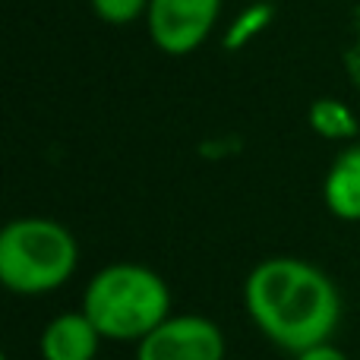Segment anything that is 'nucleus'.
Returning a JSON list of instances; mask_svg holds the SVG:
<instances>
[{"instance_id":"39448f33","label":"nucleus","mask_w":360,"mask_h":360,"mask_svg":"<svg viewBox=\"0 0 360 360\" xmlns=\"http://www.w3.org/2000/svg\"><path fill=\"white\" fill-rule=\"evenodd\" d=\"M228 342L209 316L177 313L136 345V360H224Z\"/></svg>"},{"instance_id":"1a4fd4ad","label":"nucleus","mask_w":360,"mask_h":360,"mask_svg":"<svg viewBox=\"0 0 360 360\" xmlns=\"http://www.w3.org/2000/svg\"><path fill=\"white\" fill-rule=\"evenodd\" d=\"M275 19V6L272 4H253L247 10H240L231 19L228 32H224V48L228 51H243L253 38H259L269 29V22Z\"/></svg>"},{"instance_id":"9d476101","label":"nucleus","mask_w":360,"mask_h":360,"mask_svg":"<svg viewBox=\"0 0 360 360\" xmlns=\"http://www.w3.org/2000/svg\"><path fill=\"white\" fill-rule=\"evenodd\" d=\"M89 6L108 25H130L149 13V0H89Z\"/></svg>"},{"instance_id":"0eeeda50","label":"nucleus","mask_w":360,"mask_h":360,"mask_svg":"<svg viewBox=\"0 0 360 360\" xmlns=\"http://www.w3.org/2000/svg\"><path fill=\"white\" fill-rule=\"evenodd\" d=\"M323 202L338 221H360V139L332 158L323 180Z\"/></svg>"},{"instance_id":"423d86ee","label":"nucleus","mask_w":360,"mask_h":360,"mask_svg":"<svg viewBox=\"0 0 360 360\" xmlns=\"http://www.w3.org/2000/svg\"><path fill=\"white\" fill-rule=\"evenodd\" d=\"M101 348V332L86 313H60L41 329L38 354L41 360H95Z\"/></svg>"},{"instance_id":"20e7f679","label":"nucleus","mask_w":360,"mask_h":360,"mask_svg":"<svg viewBox=\"0 0 360 360\" xmlns=\"http://www.w3.org/2000/svg\"><path fill=\"white\" fill-rule=\"evenodd\" d=\"M218 16L221 0H149L146 29L162 54L186 57L205 44Z\"/></svg>"},{"instance_id":"f8f14e48","label":"nucleus","mask_w":360,"mask_h":360,"mask_svg":"<svg viewBox=\"0 0 360 360\" xmlns=\"http://www.w3.org/2000/svg\"><path fill=\"white\" fill-rule=\"evenodd\" d=\"M345 63H348V76H351V82H354V86L360 89V44H357V48H351V51H348Z\"/></svg>"},{"instance_id":"6e6552de","label":"nucleus","mask_w":360,"mask_h":360,"mask_svg":"<svg viewBox=\"0 0 360 360\" xmlns=\"http://www.w3.org/2000/svg\"><path fill=\"white\" fill-rule=\"evenodd\" d=\"M307 124L326 143H357V114L342 98H329V95L316 98L307 108Z\"/></svg>"},{"instance_id":"9b49d317","label":"nucleus","mask_w":360,"mask_h":360,"mask_svg":"<svg viewBox=\"0 0 360 360\" xmlns=\"http://www.w3.org/2000/svg\"><path fill=\"white\" fill-rule=\"evenodd\" d=\"M294 360H351V357L342 348H335L332 342H326V345H316V348H307L304 354H297Z\"/></svg>"},{"instance_id":"f03ea898","label":"nucleus","mask_w":360,"mask_h":360,"mask_svg":"<svg viewBox=\"0 0 360 360\" xmlns=\"http://www.w3.org/2000/svg\"><path fill=\"white\" fill-rule=\"evenodd\" d=\"M82 313L108 342H143L171 316V291L143 262H111L98 269L82 294Z\"/></svg>"},{"instance_id":"f257e3e1","label":"nucleus","mask_w":360,"mask_h":360,"mask_svg":"<svg viewBox=\"0 0 360 360\" xmlns=\"http://www.w3.org/2000/svg\"><path fill=\"white\" fill-rule=\"evenodd\" d=\"M243 307L253 326L288 354L326 345L342 323V294L316 262L269 256L243 281Z\"/></svg>"},{"instance_id":"7ed1b4c3","label":"nucleus","mask_w":360,"mask_h":360,"mask_svg":"<svg viewBox=\"0 0 360 360\" xmlns=\"http://www.w3.org/2000/svg\"><path fill=\"white\" fill-rule=\"evenodd\" d=\"M79 243L67 224L44 215L13 218L0 231V281L22 297H41L73 278Z\"/></svg>"}]
</instances>
